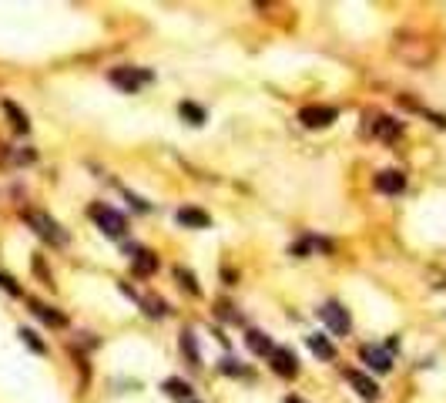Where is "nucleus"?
<instances>
[{
  "instance_id": "obj_1",
  "label": "nucleus",
  "mask_w": 446,
  "mask_h": 403,
  "mask_svg": "<svg viewBox=\"0 0 446 403\" xmlns=\"http://www.w3.org/2000/svg\"><path fill=\"white\" fill-rule=\"evenodd\" d=\"M91 218L97 222V229L104 235H111V239H121L124 235V229H128V222H124V216L121 212H114L111 205H91Z\"/></svg>"
},
{
  "instance_id": "obj_2",
  "label": "nucleus",
  "mask_w": 446,
  "mask_h": 403,
  "mask_svg": "<svg viewBox=\"0 0 446 403\" xmlns=\"http://www.w3.org/2000/svg\"><path fill=\"white\" fill-rule=\"evenodd\" d=\"M27 222L34 225V232L41 235V239L54 242V246H67V232L50 216H44V212H27Z\"/></svg>"
},
{
  "instance_id": "obj_3",
  "label": "nucleus",
  "mask_w": 446,
  "mask_h": 403,
  "mask_svg": "<svg viewBox=\"0 0 446 403\" xmlns=\"http://www.w3.org/2000/svg\"><path fill=\"white\" fill-rule=\"evenodd\" d=\"M148 81H151V71H141V67H114L111 71V84H118L124 94H135Z\"/></svg>"
},
{
  "instance_id": "obj_4",
  "label": "nucleus",
  "mask_w": 446,
  "mask_h": 403,
  "mask_svg": "<svg viewBox=\"0 0 446 403\" xmlns=\"http://www.w3.org/2000/svg\"><path fill=\"white\" fill-rule=\"evenodd\" d=\"M319 319H323L336 336H346L349 333V326H353V319H349V312H346V306H339L336 299H329L323 310H319Z\"/></svg>"
},
{
  "instance_id": "obj_5",
  "label": "nucleus",
  "mask_w": 446,
  "mask_h": 403,
  "mask_svg": "<svg viewBox=\"0 0 446 403\" xmlns=\"http://www.w3.org/2000/svg\"><path fill=\"white\" fill-rule=\"evenodd\" d=\"M339 118L336 108H329V105H309V108L299 111V121L306 124V128H325V124H332Z\"/></svg>"
},
{
  "instance_id": "obj_6",
  "label": "nucleus",
  "mask_w": 446,
  "mask_h": 403,
  "mask_svg": "<svg viewBox=\"0 0 446 403\" xmlns=\"http://www.w3.org/2000/svg\"><path fill=\"white\" fill-rule=\"evenodd\" d=\"M359 357H363V363H366L370 370H376V373H389V370H393V357H389V350H379V346H363V350H359Z\"/></svg>"
},
{
  "instance_id": "obj_7",
  "label": "nucleus",
  "mask_w": 446,
  "mask_h": 403,
  "mask_svg": "<svg viewBox=\"0 0 446 403\" xmlns=\"http://www.w3.org/2000/svg\"><path fill=\"white\" fill-rule=\"evenodd\" d=\"M269 359H272V370H276L278 376H295V373H299V359H295V353L285 350V346H276Z\"/></svg>"
},
{
  "instance_id": "obj_8",
  "label": "nucleus",
  "mask_w": 446,
  "mask_h": 403,
  "mask_svg": "<svg viewBox=\"0 0 446 403\" xmlns=\"http://www.w3.org/2000/svg\"><path fill=\"white\" fill-rule=\"evenodd\" d=\"M346 380L356 387V393L363 397V400H376L379 397V387H376V380L372 376H366V373H359V370H346Z\"/></svg>"
},
{
  "instance_id": "obj_9",
  "label": "nucleus",
  "mask_w": 446,
  "mask_h": 403,
  "mask_svg": "<svg viewBox=\"0 0 446 403\" xmlns=\"http://www.w3.org/2000/svg\"><path fill=\"white\" fill-rule=\"evenodd\" d=\"M376 188H379V192H386V195H400L403 188H406V175H403V171H379V175H376Z\"/></svg>"
},
{
  "instance_id": "obj_10",
  "label": "nucleus",
  "mask_w": 446,
  "mask_h": 403,
  "mask_svg": "<svg viewBox=\"0 0 446 403\" xmlns=\"http://www.w3.org/2000/svg\"><path fill=\"white\" fill-rule=\"evenodd\" d=\"M131 269H135L138 276H151V272H158V256L148 252V249H135V256H131Z\"/></svg>"
},
{
  "instance_id": "obj_11",
  "label": "nucleus",
  "mask_w": 446,
  "mask_h": 403,
  "mask_svg": "<svg viewBox=\"0 0 446 403\" xmlns=\"http://www.w3.org/2000/svg\"><path fill=\"white\" fill-rule=\"evenodd\" d=\"M245 343H248V350H252V353H259V357H265V353L272 357V350H276V346H272V340H269L265 333H259V329H248Z\"/></svg>"
},
{
  "instance_id": "obj_12",
  "label": "nucleus",
  "mask_w": 446,
  "mask_h": 403,
  "mask_svg": "<svg viewBox=\"0 0 446 403\" xmlns=\"http://www.w3.org/2000/svg\"><path fill=\"white\" fill-rule=\"evenodd\" d=\"M34 306V312L44 319L47 326H54V329H61V326H67V316L64 312H58V310H50V306H44V303H31Z\"/></svg>"
},
{
  "instance_id": "obj_13",
  "label": "nucleus",
  "mask_w": 446,
  "mask_h": 403,
  "mask_svg": "<svg viewBox=\"0 0 446 403\" xmlns=\"http://www.w3.org/2000/svg\"><path fill=\"white\" fill-rule=\"evenodd\" d=\"M178 222L188 225V229H208V216H205L201 209H182V212H178Z\"/></svg>"
},
{
  "instance_id": "obj_14",
  "label": "nucleus",
  "mask_w": 446,
  "mask_h": 403,
  "mask_svg": "<svg viewBox=\"0 0 446 403\" xmlns=\"http://www.w3.org/2000/svg\"><path fill=\"white\" fill-rule=\"evenodd\" d=\"M376 135L386 138V141L400 138V135H403V121H396V118H379V121H376Z\"/></svg>"
},
{
  "instance_id": "obj_15",
  "label": "nucleus",
  "mask_w": 446,
  "mask_h": 403,
  "mask_svg": "<svg viewBox=\"0 0 446 403\" xmlns=\"http://www.w3.org/2000/svg\"><path fill=\"white\" fill-rule=\"evenodd\" d=\"M309 350H312L316 357H323V359H336V346L325 340V336H319V333H316V336H309Z\"/></svg>"
},
{
  "instance_id": "obj_16",
  "label": "nucleus",
  "mask_w": 446,
  "mask_h": 403,
  "mask_svg": "<svg viewBox=\"0 0 446 403\" xmlns=\"http://www.w3.org/2000/svg\"><path fill=\"white\" fill-rule=\"evenodd\" d=\"M182 353L188 357V363L191 366H201V353H198V343H195V333H182Z\"/></svg>"
},
{
  "instance_id": "obj_17",
  "label": "nucleus",
  "mask_w": 446,
  "mask_h": 403,
  "mask_svg": "<svg viewBox=\"0 0 446 403\" xmlns=\"http://www.w3.org/2000/svg\"><path fill=\"white\" fill-rule=\"evenodd\" d=\"M175 279L182 282V289H188L191 296H201V286L195 282V272H191V269H185V265H178V269H175Z\"/></svg>"
},
{
  "instance_id": "obj_18",
  "label": "nucleus",
  "mask_w": 446,
  "mask_h": 403,
  "mask_svg": "<svg viewBox=\"0 0 446 403\" xmlns=\"http://www.w3.org/2000/svg\"><path fill=\"white\" fill-rule=\"evenodd\" d=\"M4 111H7V118H11V124H14L17 131H27V128H31V121H27V114H24L20 108H17L14 101H4Z\"/></svg>"
},
{
  "instance_id": "obj_19",
  "label": "nucleus",
  "mask_w": 446,
  "mask_h": 403,
  "mask_svg": "<svg viewBox=\"0 0 446 403\" xmlns=\"http://www.w3.org/2000/svg\"><path fill=\"white\" fill-rule=\"evenodd\" d=\"M165 393H171V397H178V400H188V397H191V387H188L185 380L171 376V380H165Z\"/></svg>"
},
{
  "instance_id": "obj_20",
  "label": "nucleus",
  "mask_w": 446,
  "mask_h": 403,
  "mask_svg": "<svg viewBox=\"0 0 446 403\" xmlns=\"http://www.w3.org/2000/svg\"><path fill=\"white\" fill-rule=\"evenodd\" d=\"M182 118H191V124H201L205 121V111L198 105H191V101H182Z\"/></svg>"
},
{
  "instance_id": "obj_21",
  "label": "nucleus",
  "mask_w": 446,
  "mask_h": 403,
  "mask_svg": "<svg viewBox=\"0 0 446 403\" xmlns=\"http://www.w3.org/2000/svg\"><path fill=\"white\" fill-rule=\"evenodd\" d=\"M20 340H24V343H27V346H31V350H34V353H44V350H47V346H44V343H41V340H37V333H34V329H20Z\"/></svg>"
},
{
  "instance_id": "obj_22",
  "label": "nucleus",
  "mask_w": 446,
  "mask_h": 403,
  "mask_svg": "<svg viewBox=\"0 0 446 403\" xmlns=\"http://www.w3.org/2000/svg\"><path fill=\"white\" fill-rule=\"evenodd\" d=\"M222 373H229V376H248V370H245V366H238V363H235V359H231V357H225V359H222Z\"/></svg>"
},
{
  "instance_id": "obj_23",
  "label": "nucleus",
  "mask_w": 446,
  "mask_h": 403,
  "mask_svg": "<svg viewBox=\"0 0 446 403\" xmlns=\"http://www.w3.org/2000/svg\"><path fill=\"white\" fill-rule=\"evenodd\" d=\"M144 306H148V316H165V303L161 299H144Z\"/></svg>"
},
{
  "instance_id": "obj_24",
  "label": "nucleus",
  "mask_w": 446,
  "mask_h": 403,
  "mask_svg": "<svg viewBox=\"0 0 446 403\" xmlns=\"http://www.w3.org/2000/svg\"><path fill=\"white\" fill-rule=\"evenodd\" d=\"M0 286H4V289H7L11 296H20V286H17V282L7 276V272H0Z\"/></svg>"
},
{
  "instance_id": "obj_25",
  "label": "nucleus",
  "mask_w": 446,
  "mask_h": 403,
  "mask_svg": "<svg viewBox=\"0 0 446 403\" xmlns=\"http://www.w3.org/2000/svg\"><path fill=\"white\" fill-rule=\"evenodd\" d=\"M34 272H37V276H41V279L50 286V276H47V269H44V263H41V259H34Z\"/></svg>"
},
{
  "instance_id": "obj_26",
  "label": "nucleus",
  "mask_w": 446,
  "mask_h": 403,
  "mask_svg": "<svg viewBox=\"0 0 446 403\" xmlns=\"http://www.w3.org/2000/svg\"><path fill=\"white\" fill-rule=\"evenodd\" d=\"M222 279L229 282V286H235V279H238V276H235V272H231V269H222Z\"/></svg>"
},
{
  "instance_id": "obj_27",
  "label": "nucleus",
  "mask_w": 446,
  "mask_h": 403,
  "mask_svg": "<svg viewBox=\"0 0 446 403\" xmlns=\"http://www.w3.org/2000/svg\"><path fill=\"white\" fill-rule=\"evenodd\" d=\"M285 403H302V400H295V397H289V400H285Z\"/></svg>"
},
{
  "instance_id": "obj_28",
  "label": "nucleus",
  "mask_w": 446,
  "mask_h": 403,
  "mask_svg": "<svg viewBox=\"0 0 446 403\" xmlns=\"http://www.w3.org/2000/svg\"><path fill=\"white\" fill-rule=\"evenodd\" d=\"M188 403H195V400H188Z\"/></svg>"
}]
</instances>
